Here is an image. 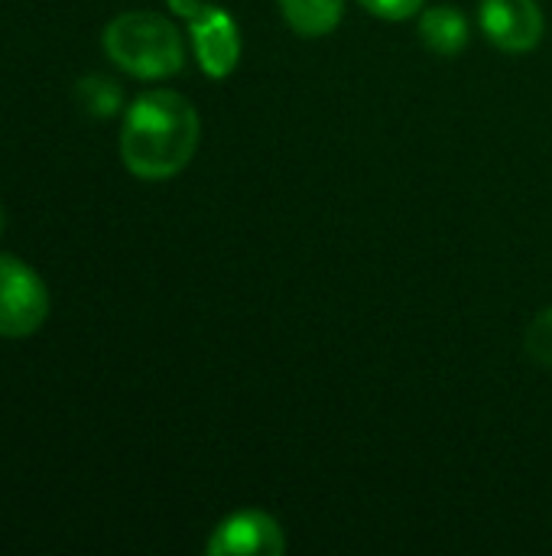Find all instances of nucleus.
Here are the masks:
<instances>
[{"instance_id": "obj_1", "label": "nucleus", "mask_w": 552, "mask_h": 556, "mask_svg": "<svg viewBox=\"0 0 552 556\" xmlns=\"http://www.w3.org/2000/svg\"><path fill=\"white\" fill-rule=\"evenodd\" d=\"M202 140L195 104L169 88H153L133 98L120 124V160L127 173L146 182L179 176Z\"/></svg>"}, {"instance_id": "obj_2", "label": "nucleus", "mask_w": 552, "mask_h": 556, "mask_svg": "<svg viewBox=\"0 0 552 556\" xmlns=\"http://www.w3.org/2000/svg\"><path fill=\"white\" fill-rule=\"evenodd\" d=\"M101 46L120 72L140 81L172 78L185 65V39L179 26L153 10L117 13L101 33Z\"/></svg>"}, {"instance_id": "obj_3", "label": "nucleus", "mask_w": 552, "mask_h": 556, "mask_svg": "<svg viewBox=\"0 0 552 556\" xmlns=\"http://www.w3.org/2000/svg\"><path fill=\"white\" fill-rule=\"evenodd\" d=\"M49 319V287L20 257L0 254V339H26Z\"/></svg>"}, {"instance_id": "obj_4", "label": "nucleus", "mask_w": 552, "mask_h": 556, "mask_svg": "<svg viewBox=\"0 0 552 556\" xmlns=\"http://www.w3.org/2000/svg\"><path fill=\"white\" fill-rule=\"evenodd\" d=\"M478 26L495 49L511 55L534 52L547 36V16L537 0H482Z\"/></svg>"}, {"instance_id": "obj_5", "label": "nucleus", "mask_w": 552, "mask_h": 556, "mask_svg": "<svg viewBox=\"0 0 552 556\" xmlns=\"http://www.w3.org/2000/svg\"><path fill=\"white\" fill-rule=\"evenodd\" d=\"M189 42L195 62L208 78H228L241 62V29L238 20L215 3H202L189 20Z\"/></svg>"}, {"instance_id": "obj_6", "label": "nucleus", "mask_w": 552, "mask_h": 556, "mask_svg": "<svg viewBox=\"0 0 552 556\" xmlns=\"http://www.w3.org/2000/svg\"><path fill=\"white\" fill-rule=\"evenodd\" d=\"M283 551H286V534L280 521L260 508H244L228 515L205 544V554L211 556H280Z\"/></svg>"}, {"instance_id": "obj_7", "label": "nucleus", "mask_w": 552, "mask_h": 556, "mask_svg": "<svg viewBox=\"0 0 552 556\" xmlns=\"http://www.w3.org/2000/svg\"><path fill=\"white\" fill-rule=\"evenodd\" d=\"M420 42L442 59H455L465 52L468 39H472V26L468 16L452 7V3H439V7H423L420 10V23H416Z\"/></svg>"}, {"instance_id": "obj_8", "label": "nucleus", "mask_w": 552, "mask_h": 556, "mask_svg": "<svg viewBox=\"0 0 552 556\" xmlns=\"http://www.w3.org/2000/svg\"><path fill=\"white\" fill-rule=\"evenodd\" d=\"M283 23L303 39H322L345 20V0H277Z\"/></svg>"}, {"instance_id": "obj_9", "label": "nucleus", "mask_w": 552, "mask_h": 556, "mask_svg": "<svg viewBox=\"0 0 552 556\" xmlns=\"http://www.w3.org/2000/svg\"><path fill=\"white\" fill-rule=\"evenodd\" d=\"M78 94H81L85 108H88L91 114H98V117H111V114H117V108H120V88H117L111 78H101V75L85 78V81L78 85Z\"/></svg>"}, {"instance_id": "obj_10", "label": "nucleus", "mask_w": 552, "mask_h": 556, "mask_svg": "<svg viewBox=\"0 0 552 556\" xmlns=\"http://www.w3.org/2000/svg\"><path fill=\"white\" fill-rule=\"evenodd\" d=\"M524 345H527V355H530L537 365L552 368V306H547L543 313L534 316V323L527 326Z\"/></svg>"}, {"instance_id": "obj_11", "label": "nucleus", "mask_w": 552, "mask_h": 556, "mask_svg": "<svg viewBox=\"0 0 552 556\" xmlns=\"http://www.w3.org/2000/svg\"><path fill=\"white\" fill-rule=\"evenodd\" d=\"M371 16L387 20V23H403L420 16V10L426 7V0H358Z\"/></svg>"}, {"instance_id": "obj_12", "label": "nucleus", "mask_w": 552, "mask_h": 556, "mask_svg": "<svg viewBox=\"0 0 552 556\" xmlns=\"http://www.w3.org/2000/svg\"><path fill=\"white\" fill-rule=\"evenodd\" d=\"M202 3H205V0H169V7H172L179 16H185V20H189V16H192V13H195Z\"/></svg>"}, {"instance_id": "obj_13", "label": "nucleus", "mask_w": 552, "mask_h": 556, "mask_svg": "<svg viewBox=\"0 0 552 556\" xmlns=\"http://www.w3.org/2000/svg\"><path fill=\"white\" fill-rule=\"evenodd\" d=\"M0 235H3V208H0Z\"/></svg>"}]
</instances>
